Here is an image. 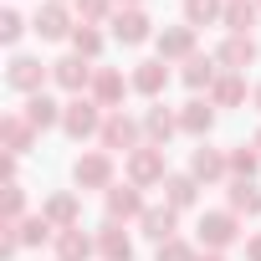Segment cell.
I'll use <instances>...</instances> for the list:
<instances>
[{
    "instance_id": "6da1fadb",
    "label": "cell",
    "mask_w": 261,
    "mask_h": 261,
    "mask_svg": "<svg viewBox=\"0 0 261 261\" xmlns=\"http://www.w3.org/2000/svg\"><path fill=\"white\" fill-rule=\"evenodd\" d=\"M102 118H108V113H102V108H97V97H87V92H82V97H72V102L62 108V128H67V139H77V144L102 134Z\"/></svg>"
},
{
    "instance_id": "7a4b0ae2",
    "label": "cell",
    "mask_w": 261,
    "mask_h": 261,
    "mask_svg": "<svg viewBox=\"0 0 261 261\" xmlns=\"http://www.w3.org/2000/svg\"><path fill=\"white\" fill-rule=\"evenodd\" d=\"M236 241H241V215H230V210H205L200 215V246L205 251H225Z\"/></svg>"
},
{
    "instance_id": "3957f363",
    "label": "cell",
    "mask_w": 261,
    "mask_h": 261,
    "mask_svg": "<svg viewBox=\"0 0 261 261\" xmlns=\"http://www.w3.org/2000/svg\"><path fill=\"white\" fill-rule=\"evenodd\" d=\"M139 134H144V123H134V118H128V113L118 108V113H108V118H102V134H97V144H102L108 154H113V149L134 154V149H144V144H139Z\"/></svg>"
},
{
    "instance_id": "277c9868",
    "label": "cell",
    "mask_w": 261,
    "mask_h": 261,
    "mask_svg": "<svg viewBox=\"0 0 261 261\" xmlns=\"http://www.w3.org/2000/svg\"><path fill=\"white\" fill-rule=\"evenodd\" d=\"M169 179V169H164V149L159 144H144V149H134L128 154V185H164Z\"/></svg>"
},
{
    "instance_id": "5b68a950",
    "label": "cell",
    "mask_w": 261,
    "mask_h": 261,
    "mask_svg": "<svg viewBox=\"0 0 261 261\" xmlns=\"http://www.w3.org/2000/svg\"><path fill=\"white\" fill-rule=\"evenodd\" d=\"M46 77H51V67H46L41 57H26V51H16V57H11V67H6V82H11L16 92H26V97H31V92H41V87H46Z\"/></svg>"
},
{
    "instance_id": "8992f818",
    "label": "cell",
    "mask_w": 261,
    "mask_h": 261,
    "mask_svg": "<svg viewBox=\"0 0 261 261\" xmlns=\"http://www.w3.org/2000/svg\"><path fill=\"white\" fill-rule=\"evenodd\" d=\"M72 179L82 185V190H113V154L108 149H92V154H82L77 164H72Z\"/></svg>"
},
{
    "instance_id": "52a82bcc",
    "label": "cell",
    "mask_w": 261,
    "mask_h": 261,
    "mask_svg": "<svg viewBox=\"0 0 261 261\" xmlns=\"http://www.w3.org/2000/svg\"><path fill=\"white\" fill-rule=\"evenodd\" d=\"M92 77H97V67H92L87 57H77V51H72V57H62V62H51V82H57V87H67L72 97H82V92L92 87Z\"/></svg>"
},
{
    "instance_id": "ba28073f",
    "label": "cell",
    "mask_w": 261,
    "mask_h": 261,
    "mask_svg": "<svg viewBox=\"0 0 261 261\" xmlns=\"http://www.w3.org/2000/svg\"><path fill=\"white\" fill-rule=\"evenodd\" d=\"M108 26H113V41H123V46H144L149 36H159L154 21L144 16V6H139V11H113Z\"/></svg>"
},
{
    "instance_id": "9c48e42d",
    "label": "cell",
    "mask_w": 261,
    "mask_h": 261,
    "mask_svg": "<svg viewBox=\"0 0 261 261\" xmlns=\"http://www.w3.org/2000/svg\"><path fill=\"white\" fill-rule=\"evenodd\" d=\"M128 82H134V92H144V97H164V87H169V62L164 57H149V62H139L134 67V77H128Z\"/></svg>"
},
{
    "instance_id": "30bf717a",
    "label": "cell",
    "mask_w": 261,
    "mask_h": 261,
    "mask_svg": "<svg viewBox=\"0 0 261 261\" xmlns=\"http://www.w3.org/2000/svg\"><path fill=\"white\" fill-rule=\"evenodd\" d=\"M102 200H108V220H144V210H149L139 185H113Z\"/></svg>"
},
{
    "instance_id": "8fae6325",
    "label": "cell",
    "mask_w": 261,
    "mask_h": 261,
    "mask_svg": "<svg viewBox=\"0 0 261 261\" xmlns=\"http://www.w3.org/2000/svg\"><path fill=\"white\" fill-rule=\"evenodd\" d=\"M154 46H159L164 62H190L195 57V26H164L154 36Z\"/></svg>"
},
{
    "instance_id": "7c38bea8",
    "label": "cell",
    "mask_w": 261,
    "mask_h": 261,
    "mask_svg": "<svg viewBox=\"0 0 261 261\" xmlns=\"http://www.w3.org/2000/svg\"><path fill=\"white\" fill-rule=\"evenodd\" d=\"M139 230H144L154 246H164V241H174V230H179V210H174V205H149L144 220H139Z\"/></svg>"
},
{
    "instance_id": "4fadbf2b",
    "label": "cell",
    "mask_w": 261,
    "mask_h": 261,
    "mask_svg": "<svg viewBox=\"0 0 261 261\" xmlns=\"http://www.w3.org/2000/svg\"><path fill=\"white\" fill-rule=\"evenodd\" d=\"M210 128H215V102H210V97H190V102L179 108V134L205 139Z\"/></svg>"
},
{
    "instance_id": "5bb4252c",
    "label": "cell",
    "mask_w": 261,
    "mask_h": 261,
    "mask_svg": "<svg viewBox=\"0 0 261 261\" xmlns=\"http://www.w3.org/2000/svg\"><path fill=\"white\" fill-rule=\"evenodd\" d=\"M0 144H6V154H16V159L36 144V128L26 123V113H6L0 118Z\"/></svg>"
},
{
    "instance_id": "9a60e30c",
    "label": "cell",
    "mask_w": 261,
    "mask_h": 261,
    "mask_svg": "<svg viewBox=\"0 0 261 261\" xmlns=\"http://www.w3.org/2000/svg\"><path fill=\"white\" fill-rule=\"evenodd\" d=\"M31 31H36L41 41H72V31H77V26H72V16H67L62 6H41V11H36V21H31Z\"/></svg>"
},
{
    "instance_id": "2e32d148",
    "label": "cell",
    "mask_w": 261,
    "mask_h": 261,
    "mask_svg": "<svg viewBox=\"0 0 261 261\" xmlns=\"http://www.w3.org/2000/svg\"><path fill=\"white\" fill-rule=\"evenodd\" d=\"M215 62H220L225 72H241V77H246V67L256 62V36H225L220 51H215Z\"/></svg>"
},
{
    "instance_id": "e0dca14e",
    "label": "cell",
    "mask_w": 261,
    "mask_h": 261,
    "mask_svg": "<svg viewBox=\"0 0 261 261\" xmlns=\"http://www.w3.org/2000/svg\"><path fill=\"white\" fill-rule=\"evenodd\" d=\"M97 256V236H87L82 225L57 230V261H92Z\"/></svg>"
},
{
    "instance_id": "ac0fdd59",
    "label": "cell",
    "mask_w": 261,
    "mask_h": 261,
    "mask_svg": "<svg viewBox=\"0 0 261 261\" xmlns=\"http://www.w3.org/2000/svg\"><path fill=\"white\" fill-rule=\"evenodd\" d=\"M128 87H134V82H123V72H113V67H97V77H92V97L108 113H118V102H123Z\"/></svg>"
},
{
    "instance_id": "d6986e66",
    "label": "cell",
    "mask_w": 261,
    "mask_h": 261,
    "mask_svg": "<svg viewBox=\"0 0 261 261\" xmlns=\"http://www.w3.org/2000/svg\"><path fill=\"white\" fill-rule=\"evenodd\" d=\"M190 174H195L200 185H215V179H225V174H230V159H225L220 149H205V144H200V149L190 154Z\"/></svg>"
},
{
    "instance_id": "ffe728a7",
    "label": "cell",
    "mask_w": 261,
    "mask_h": 261,
    "mask_svg": "<svg viewBox=\"0 0 261 261\" xmlns=\"http://www.w3.org/2000/svg\"><path fill=\"white\" fill-rule=\"evenodd\" d=\"M174 134H179V113H169V108H164V102H154V108H149V113H144V139H149V144H159V149H164V144H169V139H174Z\"/></svg>"
},
{
    "instance_id": "44dd1931",
    "label": "cell",
    "mask_w": 261,
    "mask_h": 261,
    "mask_svg": "<svg viewBox=\"0 0 261 261\" xmlns=\"http://www.w3.org/2000/svg\"><path fill=\"white\" fill-rule=\"evenodd\" d=\"M97 256H102V261H134V241H128V230H123L118 220H108V225L97 230Z\"/></svg>"
},
{
    "instance_id": "7402d4cb",
    "label": "cell",
    "mask_w": 261,
    "mask_h": 261,
    "mask_svg": "<svg viewBox=\"0 0 261 261\" xmlns=\"http://www.w3.org/2000/svg\"><path fill=\"white\" fill-rule=\"evenodd\" d=\"M256 16H261V6H256V0H225L220 26H225L230 36H251V31H256Z\"/></svg>"
},
{
    "instance_id": "603a6c76",
    "label": "cell",
    "mask_w": 261,
    "mask_h": 261,
    "mask_svg": "<svg viewBox=\"0 0 261 261\" xmlns=\"http://www.w3.org/2000/svg\"><path fill=\"white\" fill-rule=\"evenodd\" d=\"M21 113H26V123L36 128V134H46V128H57V123H62V108H57V102H51L46 92H31Z\"/></svg>"
},
{
    "instance_id": "cb8c5ba5",
    "label": "cell",
    "mask_w": 261,
    "mask_h": 261,
    "mask_svg": "<svg viewBox=\"0 0 261 261\" xmlns=\"http://www.w3.org/2000/svg\"><path fill=\"white\" fill-rule=\"evenodd\" d=\"M41 215H46L57 230H72V225H82V205H77V195H51V200L41 205Z\"/></svg>"
},
{
    "instance_id": "d4e9b609",
    "label": "cell",
    "mask_w": 261,
    "mask_h": 261,
    "mask_svg": "<svg viewBox=\"0 0 261 261\" xmlns=\"http://www.w3.org/2000/svg\"><path fill=\"white\" fill-rule=\"evenodd\" d=\"M210 102H215V108H241V102H246V77H241V72H220L215 87H210Z\"/></svg>"
},
{
    "instance_id": "484cf974",
    "label": "cell",
    "mask_w": 261,
    "mask_h": 261,
    "mask_svg": "<svg viewBox=\"0 0 261 261\" xmlns=\"http://www.w3.org/2000/svg\"><path fill=\"white\" fill-rule=\"evenodd\" d=\"M225 200H230V215H261V190H256V179H230Z\"/></svg>"
},
{
    "instance_id": "4316f807",
    "label": "cell",
    "mask_w": 261,
    "mask_h": 261,
    "mask_svg": "<svg viewBox=\"0 0 261 261\" xmlns=\"http://www.w3.org/2000/svg\"><path fill=\"white\" fill-rule=\"evenodd\" d=\"M195 195H200V179H195V174H169V179H164V205L190 210V205H195Z\"/></svg>"
},
{
    "instance_id": "83f0119b",
    "label": "cell",
    "mask_w": 261,
    "mask_h": 261,
    "mask_svg": "<svg viewBox=\"0 0 261 261\" xmlns=\"http://www.w3.org/2000/svg\"><path fill=\"white\" fill-rule=\"evenodd\" d=\"M215 77H220V62H215V57H200V51H195V57L185 62V87L200 92V87H215Z\"/></svg>"
},
{
    "instance_id": "f1b7e54d",
    "label": "cell",
    "mask_w": 261,
    "mask_h": 261,
    "mask_svg": "<svg viewBox=\"0 0 261 261\" xmlns=\"http://www.w3.org/2000/svg\"><path fill=\"white\" fill-rule=\"evenodd\" d=\"M225 16V0H185V26H215Z\"/></svg>"
},
{
    "instance_id": "f546056e",
    "label": "cell",
    "mask_w": 261,
    "mask_h": 261,
    "mask_svg": "<svg viewBox=\"0 0 261 261\" xmlns=\"http://www.w3.org/2000/svg\"><path fill=\"white\" fill-rule=\"evenodd\" d=\"M225 159H230V174H236V179H256V169H261V154H256V144H236Z\"/></svg>"
},
{
    "instance_id": "4dcf8cb0",
    "label": "cell",
    "mask_w": 261,
    "mask_h": 261,
    "mask_svg": "<svg viewBox=\"0 0 261 261\" xmlns=\"http://www.w3.org/2000/svg\"><path fill=\"white\" fill-rule=\"evenodd\" d=\"M16 230H21V246H41V241H57V225H51L46 215H26Z\"/></svg>"
},
{
    "instance_id": "1f68e13d",
    "label": "cell",
    "mask_w": 261,
    "mask_h": 261,
    "mask_svg": "<svg viewBox=\"0 0 261 261\" xmlns=\"http://www.w3.org/2000/svg\"><path fill=\"white\" fill-rule=\"evenodd\" d=\"M72 51L87 57V62H97V51H102V31H97V26H77V31H72Z\"/></svg>"
},
{
    "instance_id": "d6a6232c",
    "label": "cell",
    "mask_w": 261,
    "mask_h": 261,
    "mask_svg": "<svg viewBox=\"0 0 261 261\" xmlns=\"http://www.w3.org/2000/svg\"><path fill=\"white\" fill-rule=\"evenodd\" d=\"M72 11H77V26H97V21H108L113 0H72Z\"/></svg>"
},
{
    "instance_id": "836d02e7",
    "label": "cell",
    "mask_w": 261,
    "mask_h": 261,
    "mask_svg": "<svg viewBox=\"0 0 261 261\" xmlns=\"http://www.w3.org/2000/svg\"><path fill=\"white\" fill-rule=\"evenodd\" d=\"M0 215H6V225H21L26 220V190L21 185H6V205H0Z\"/></svg>"
},
{
    "instance_id": "e575fe53",
    "label": "cell",
    "mask_w": 261,
    "mask_h": 261,
    "mask_svg": "<svg viewBox=\"0 0 261 261\" xmlns=\"http://www.w3.org/2000/svg\"><path fill=\"white\" fill-rule=\"evenodd\" d=\"M154 261H200V251H195L190 241H179V236H174V241H164V246H159V256H154Z\"/></svg>"
},
{
    "instance_id": "d590c367",
    "label": "cell",
    "mask_w": 261,
    "mask_h": 261,
    "mask_svg": "<svg viewBox=\"0 0 261 261\" xmlns=\"http://www.w3.org/2000/svg\"><path fill=\"white\" fill-rule=\"evenodd\" d=\"M21 31H26V21H21L16 11L0 16V41H6V46H16V41H21Z\"/></svg>"
},
{
    "instance_id": "8d00e7d4",
    "label": "cell",
    "mask_w": 261,
    "mask_h": 261,
    "mask_svg": "<svg viewBox=\"0 0 261 261\" xmlns=\"http://www.w3.org/2000/svg\"><path fill=\"white\" fill-rule=\"evenodd\" d=\"M246 261H261V236H251V241H246Z\"/></svg>"
},
{
    "instance_id": "74e56055",
    "label": "cell",
    "mask_w": 261,
    "mask_h": 261,
    "mask_svg": "<svg viewBox=\"0 0 261 261\" xmlns=\"http://www.w3.org/2000/svg\"><path fill=\"white\" fill-rule=\"evenodd\" d=\"M113 6H123V11H139V6H144V0H113Z\"/></svg>"
},
{
    "instance_id": "f35d334b",
    "label": "cell",
    "mask_w": 261,
    "mask_h": 261,
    "mask_svg": "<svg viewBox=\"0 0 261 261\" xmlns=\"http://www.w3.org/2000/svg\"><path fill=\"white\" fill-rule=\"evenodd\" d=\"M200 261H225V256H220V251H205V256H200Z\"/></svg>"
},
{
    "instance_id": "ab89813d",
    "label": "cell",
    "mask_w": 261,
    "mask_h": 261,
    "mask_svg": "<svg viewBox=\"0 0 261 261\" xmlns=\"http://www.w3.org/2000/svg\"><path fill=\"white\" fill-rule=\"evenodd\" d=\"M251 144H256V154H261V128H256V139H251Z\"/></svg>"
},
{
    "instance_id": "60d3db41",
    "label": "cell",
    "mask_w": 261,
    "mask_h": 261,
    "mask_svg": "<svg viewBox=\"0 0 261 261\" xmlns=\"http://www.w3.org/2000/svg\"><path fill=\"white\" fill-rule=\"evenodd\" d=\"M256 108H261V87H256Z\"/></svg>"
},
{
    "instance_id": "b9f144b4",
    "label": "cell",
    "mask_w": 261,
    "mask_h": 261,
    "mask_svg": "<svg viewBox=\"0 0 261 261\" xmlns=\"http://www.w3.org/2000/svg\"><path fill=\"white\" fill-rule=\"evenodd\" d=\"M51 6H62V0H51Z\"/></svg>"
},
{
    "instance_id": "7bdbcfd3",
    "label": "cell",
    "mask_w": 261,
    "mask_h": 261,
    "mask_svg": "<svg viewBox=\"0 0 261 261\" xmlns=\"http://www.w3.org/2000/svg\"><path fill=\"white\" fill-rule=\"evenodd\" d=\"M256 6H261V0H256Z\"/></svg>"
}]
</instances>
